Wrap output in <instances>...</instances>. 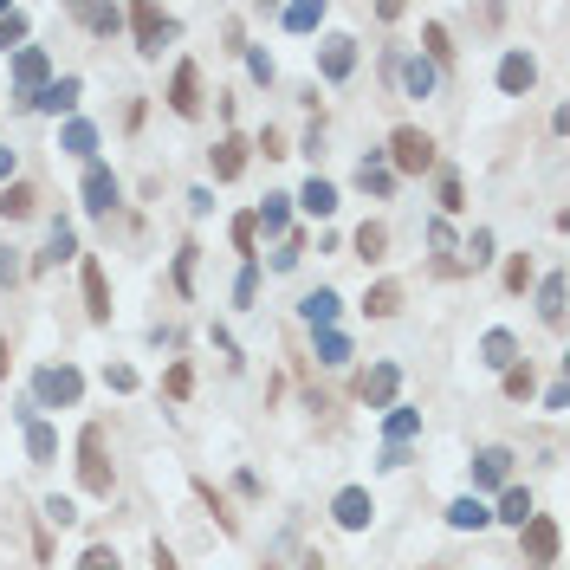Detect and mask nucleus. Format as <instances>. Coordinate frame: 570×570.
Segmentation results:
<instances>
[{
    "instance_id": "f257e3e1",
    "label": "nucleus",
    "mask_w": 570,
    "mask_h": 570,
    "mask_svg": "<svg viewBox=\"0 0 570 570\" xmlns=\"http://www.w3.org/2000/svg\"><path fill=\"white\" fill-rule=\"evenodd\" d=\"M78 486H85L91 499H111V460H104V428L98 422L78 434Z\"/></svg>"
},
{
    "instance_id": "f03ea898",
    "label": "nucleus",
    "mask_w": 570,
    "mask_h": 570,
    "mask_svg": "<svg viewBox=\"0 0 570 570\" xmlns=\"http://www.w3.org/2000/svg\"><path fill=\"white\" fill-rule=\"evenodd\" d=\"M389 162H396L389 175H428L434 169V137L415 130V124H402L396 137H389Z\"/></svg>"
},
{
    "instance_id": "7ed1b4c3",
    "label": "nucleus",
    "mask_w": 570,
    "mask_h": 570,
    "mask_svg": "<svg viewBox=\"0 0 570 570\" xmlns=\"http://www.w3.org/2000/svg\"><path fill=\"white\" fill-rule=\"evenodd\" d=\"M519 538H525V564H532V570H551V564H558L564 532H558V519H551V512H532V519L519 525Z\"/></svg>"
},
{
    "instance_id": "20e7f679",
    "label": "nucleus",
    "mask_w": 570,
    "mask_h": 570,
    "mask_svg": "<svg viewBox=\"0 0 570 570\" xmlns=\"http://www.w3.org/2000/svg\"><path fill=\"white\" fill-rule=\"evenodd\" d=\"M33 396H39V409H46V402L52 409H72V402L85 396V376H78L72 363H46V370L33 376Z\"/></svg>"
},
{
    "instance_id": "39448f33",
    "label": "nucleus",
    "mask_w": 570,
    "mask_h": 570,
    "mask_svg": "<svg viewBox=\"0 0 570 570\" xmlns=\"http://www.w3.org/2000/svg\"><path fill=\"white\" fill-rule=\"evenodd\" d=\"M46 85H52V59H46L39 46H20V52H13V91H20V98L33 104Z\"/></svg>"
},
{
    "instance_id": "423d86ee",
    "label": "nucleus",
    "mask_w": 570,
    "mask_h": 570,
    "mask_svg": "<svg viewBox=\"0 0 570 570\" xmlns=\"http://www.w3.org/2000/svg\"><path fill=\"white\" fill-rule=\"evenodd\" d=\"M350 72H357V39L331 33V39L318 46V78H324V85H344Z\"/></svg>"
},
{
    "instance_id": "0eeeda50",
    "label": "nucleus",
    "mask_w": 570,
    "mask_h": 570,
    "mask_svg": "<svg viewBox=\"0 0 570 570\" xmlns=\"http://www.w3.org/2000/svg\"><path fill=\"white\" fill-rule=\"evenodd\" d=\"M493 486H512V447H480L473 454V499L493 493Z\"/></svg>"
},
{
    "instance_id": "6e6552de",
    "label": "nucleus",
    "mask_w": 570,
    "mask_h": 570,
    "mask_svg": "<svg viewBox=\"0 0 570 570\" xmlns=\"http://www.w3.org/2000/svg\"><path fill=\"white\" fill-rule=\"evenodd\" d=\"M117 201H124V182L104 162H85V214H111Z\"/></svg>"
},
{
    "instance_id": "1a4fd4ad",
    "label": "nucleus",
    "mask_w": 570,
    "mask_h": 570,
    "mask_svg": "<svg viewBox=\"0 0 570 570\" xmlns=\"http://www.w3.org/2000/svg\"><path fill=\"white\" fill-rule=\"evenodd\" d=\"M169 111H175V117H201V65H195V59L175 65V78H169Z\"/></svg>"
},
{
    "instance_id": "9d476101",
    "label": "nucleus",
    "mask_w": 570,
    "mask_h": 570,
    "mask_svg": "<svg viewBox=\"0 0 570 570\" xmlns=\"http://www.w3.org/2000/svg\"><path fill=\"white\" fill-rule=\"evenodd\" d=\"M124 20L137 26V52H143V59H156V52H162V39L175 33V20H169V13H156V7H130Z\"/></svg>"
},
{
    "instance_id": "9b49d317",
    "label": "nucleus",
    "mask_w": 570,
    "mask_h": 570,
    "mask_svg": "<svg viewBox=\"0 0 570 570\" xmlns=\"http://www.w3.org/2000/svg\"><path fill=\"white\" fill-rule=\"evenodd\" d=\"M331 519H337V525H344V532H363V525H370V519H376V499H370V493H363V486H344V493H337V499H331Z\"/></svg>"
},
{
    "instance_id": "f8f14e48",
    "label": "nucleus",
    "mask_w": 570,
    "mask_h": 570,
    "mask_svg": "<svg viewBox=\"0 0 570 570\" xmlns=\"http://www.w3.org/2000/svg\"><path fill=\"white\" fill-rule=\"evenodd\" d=\"M78 279H85V311H91V324H111V279H104V266L85 260V266H78Z\"/></svg>"
},
{
    "instance_id": "ddd939ff",
    "label": "nucleus",
    "mask_w": 570,
    "mask_h": 570,
    "mask_svg": "<svg viewBox=\"0 0 570 570\" xmlns=\"http://www.w3.org/2000/svg\"><path fill=\"white\" fill-rule=\"evenodd\" d=\"M532 85H538V59L532 52H506V59H499V91L519 98V91H532Z\"/></svg>"
},
{
    "instance_id": "4468645a",
    "label": "nucleus",
    "mask_w": 570,
    "mask_h": 570,
    "mask_svg": "<svg viewBox=\"0 0 570 570\" xmlns=\"http://www.w3.org/2000/svg\"><path fill=\"white\" fill-rule=\"evenodd\" d=\"M396 389H402L396 363H376V370L363 376V402H370V409H396Z\"/></svg>"
},
{
    "instance_id": "2eb2a0df",
    "label": "nucleus",
    "mask_w": 570,
    "mask_h": 570,
    "mask_svg": "<svg viewBox=\"0 0 570 570\" xmlns=\"http://www.w3.org/2000/svg\"><path fill=\"white\" fill-rule=\"evenodd\" d=\"M298 311H305V324H318V331H337V311H344V298H337L331 285H318V292L298 298Z\"/></svg>"
},
{
    "instance_id": "dca6fc26",
    "label": "nucleus",
    "mask_w": 570,
    "mask_h": 570,
    "mask_svg": "<svg viewBox=\"0 0 570 570\" xmlns=\"http://www.w3.org/2000/svg\"><path fill=\"white\" fill-rule=\"evenodd\" d=\"M357 188H363V195H396V175H389L383 149H370V156L357 162Z\"/></svg>"
},
{
    "instance_id": "f3484780",
    "label": "nucleus",
    "mask_w": 570,
    "mask_h": 570,
    "mask_svg": "<svg viewBox=\"0 0 570 570\" xmlns=\"http://www.w3.org/2000/svg\"><path fill=\"white\" fill-rule=\"evenodd\" d=\"M480 363L486 370H512V363H519V337L512 331H486L480 337Z\"/></svg>"
},
{
    "instance_id": "a211bd4d",
    "label": "nucleus",
    "mask_w": 570,
    "mask_h": 570,
    "mask_svg": "<svg viewBox=\"0 0 570 570\" xmlns=\"http://www.w3.org/2000/svg\"><path fill=\"white\" fill-rule=\"evenodd\" d=\"M78 253V234L65 221H52V240H46V253H33V273H46V266H59V260H72Z\"/></svg>"
},
{
    "instance_id": "6ab92c4d",
    "label": "nucleus",
    "mask_w": 570,
    "mask_h": 570,
    "mask_svg": "<svg viewBox=\"0 0 570 570\" xmlns=\"http://www.w3.org/2000/svg\"><path fill=\"white\" fill-rule=\"evenodd\" d=\"M447 525H454V532H480V525H493V512H486V499H454V506H447Z\"/></svg>"
},
{
    "instance_id": "aec40b11",
    "label": "nucleus",
    "mask_w": 570,
    "mask_h": 570,
    "mask_svg": "<svg viewBox=\"0 0 570 570\" xmlns=\"http://www.w3.org/2000/svg\"><path fill=\"white\" fill-rule=\"evenodd\" d=\"M240 169H247V143H240V137H221V143H214V182H234Z\"/></svg>"
},
{
    "instance_id": "412c9836",
    "label": "nucleus",
    "mask_w": 570,
    "mask_h": 570,
    "mask_svg": "<svg viewBox=\"0 0 570 570\" xmlns=\"http://www.w3.org/2000/svg\"><path fill=\"white\" fill-rule=\"evenodd\" d=\"M363 311H370V318H396V311H402V285L396 279H376L370 292H363Z\"/></svg>"
},
{
    "instance_id": "4be33fe9",
    "label": "nucleus",
    "mask_w": 570,
    "mask_h": 570,
    "mask_svg": "<svg viewBox=\"0 0 570 570\" xmlns=\"http://www.w3.org/2000/svg\"><path fill=\"white\" fill-rule=\"evenodd\" d=\"M298 208H305V214H318V221H324V214H337V188L324 182V175H311V182L298 188Z\"/></svg>"
},
{
    "instance_id": "5701e85b",
    "label": "nucleus",
    "mask_w": 570,
    "mask_h": 570,
    "mask_svg": "<svg viewBox=\"0 0 570 570\" xmlns=\"http://www.w3.org/2000/svg\"><path fill=\"white\" fill-rule=\"evenodd\" d=\"M33 104H39V111H78V78H72V72H65V78H52V85L39 91Z\"/></svg>"
},
{
    "instance_id": "b1692460",
    "label": "nucleus",
    "mask_w": 570,
    "mask_h": 570,
    "mask_svg": "<svg viewBox=\"0 0 570 570\" xmlns=\"http://www.w3.org/2000/svg\"><path fill=\"white\" fill-rule=\"evenodd\" d=\"M26 454H33L39 467H46V460L59 454V428H52V422H39V415H33V422H26Z\"/></svg>"
},
{
    "instance_id": "393cba45",
    "label": "nucleus",
    "mask_w": 570,
    "mask_h": 570,
    "mask_svg": "<svg viewBox=\"0 0 570 570\" xmlns=\"http://www.w3.org/2000/svg\"><path fill=\"white\" fill-rule=\"evenodd\" d=\"M59 149H65V156H85V162H91V149H98V130H91L85 117H72V124L59 130Z\"/></svg>"
},
{
    "instance_id": "a878e982",
    "label": "nucleus",
    "mask_w": 570,
    "mask_h": 570,
    "mask_svg": "<svg viewBox=\"0 0 570 570\" xmlns=\"http://www.w3.org/2000/svg\"><path fill=\"white\" fill-rule=\"evenodd\" d=\"M383 434H389V447H409L415 434H422V415H415V409H389L383 415Z\"/></svg>"
},
{
    "instance_id": "bb28decb",
    "label": "nucleus",
    "mask_w": 570,
    "mask_h": 570,
    "mask_svg": "<svg viewBox=\"0 0 570 570\" xmlns=\"http://www.w3.org/2000/svg\"><path fill=\"white\" fill-rule=\"evenodd\" d=\"M532 493H525V486H506V493H499V512H493V519H506V525H525V519H532Z\"/></svg>"
},
{
    "instance_id": "cd10ccee",
    "label": "nucleus",
    "mask_w": 570,
    "mask_h": 570,
    "mask_svg": "<svg viewBox=\"0 0 570 570\" xmlns=\"http://www.w3.org/2000/svg\"><path fill=\"white\" fill-rule=\"evenodd\" d=\"M33 208H39V195H33L26 182H7V188H0V214H7V221H26Z\"/></svg>"
},
{
    "instance_id": "c85d7f7f",
    "label": "nucleus",
    "mask_w": 570,
    "mask_h": 570,
    "mask_svg": "<svg viewBox=\"0 0 570 570\" xmlns=\"http://www.w3.org/2000/svg\"><path fill=\"white\" fill-rule=\"evenodd\" d=\"M538 318H545V324H564V273H551L545 285H538Z\"/></svg>"
},
{
    "instance_id": "c756f323",
    "label": "nucleus",
    "mask_w": 570,
    "mask_h": 570,
    "mask_svg": "<svg viewBox=\"0 0 570 570\" xmlns=\"http://www.w3.org/2000/svg\"><path fill=\"white\" fill-rule=\"evenodd\" d=\"M285 201H292V195H266L260 214H253V227H266V234H285V227H292V208H285Z\"/></svg>"
},
{
    "instance_id": "7c9ffc66",
    "label": "nucleus",
    "mask_w": 570,
    "mask_h": 570,
    "mask_svg": "<svg viewBox=\"0 0 570 570\" xmlns=\"http://www.w3.org/2000/svg\"><path fill=\"white\" fill-rule=\"evenodd\" d=\"M396 72H402V85H409V98H428L434 91V65L428 59H396Z\"/></svg>"
},
{
    "instance_id": "2f4dec72",
    "label": "nucleus",
    "mask_w": 570,
    "mask_h": 570,
    "mask_svg": "<svg viewBox=\"0 0 570 570\" xmlns=\"http://www.w3.org/2000/svg\"><path fill=\"white\" fill-rule=\"evenodd\" d=\"M383 247H389V227H383V221H363V227H357V260H363V266L383 260Z\"/></svg>"
},
{
    "instance_id": "473e14b6",
    "label": "nucleus",
    "mask_w": 570,
    "mask_h": 570,
    "mask_svg": "<svg viewBox=\"0 0 570 570\" xmlns=\"http://www.w3.org/2000/svg\"><path fill=\"white\" fill-rule=\"evenodd\" d=\"M318 20H324V0H318V7H285L279 13L285 33H318Z\"/></svg>"
},
{
    "instance_id": "72a5a7b5",
    "label": "nucleus",
    "mask_w": 570,
    "mask_h": 570,
    "mask_svg": "<svg viewBox=\"0 0 570 570\" xmlns=\"http://www.w3.org/2000/svg\"><path fill=\"white\" fill-rule=\"evenodd\" d=\"M318 363H350V337L344 331H318Z\"/></svg>"
},
{
    "instance_id": "f704fd0d",
    "label": "nucleus",
    "mask_w": 570,
    "mask_h": 570,
    "mask_svg": "<svg viewBox=\"0 0 570 570\" xmlns=\"http://www.w3.org/2000/svg\"><path fill=\"white\" fill-rule=\"evenodd\" d=\"M78 20H85L91 33H117V26H124V13H117V7H78Z\"/></svg>"
},
{
    "instance_id": "c9c22d12",
    "label": "nucleus",
    "mask_w": 570,
    "mask_h": 570,
    "mask_svg": "<svg viewBox=\"0 0 570 570\" xmlns=\"http://www.w3.org/2000/svg\"><path fill=\"white\" fill-rule=\"evenodd\" d=\"M532 389H538L532 363H512V370H506V396H512V402H525V396H532Z\"/></svg>"
},
{
    "instance_id": "e433bc0d",
    "label": "nucleus",
    "mask_w": 570,
    "mask_h": 570,
    "mask_svg": "<svg viewBox=\"0 0 570 570\" xmlns=\"http://www.w3.org/2000/svg\"><path fill=\"white\" fill-rule=\"evenodd\" d=\"M195 493H201V506H208V512H214V519H221V532H234V512H227V499H221V493H214V486H208V480H195Z\"/></svg>"
},
{
    "instance_id": "4c0bfd02",
    "label": "nucleus",
    "mask_w": 570,
    "mask_h": 570,
    "mask_svg": "<svg viewBox=\"0 0 570 570\" xmlns=\"http://www.w3.org/2000/svg\"><path fill=\"white\" fill-rule=\"evenodd\" d=\"M20 39H26V13H20V7H7V13H0V52L20 46Z\"/></svg>"
},
{
    "instance_id": "58836bf2",
    "label": "nucleus",
    "mask_w": 570,
    "mask_h": 570,
    "mask_svg": "<svg viewBox=\"0 0 570 570\" xmlns=\"http://www.w3.org/2000/svg\"><path fill=\"white\" fill-rule=\"evenodd\" d=\"M253 298H260V260L240 266V279H234V305H253Z\"/></svg>"
},
{
    "instance_id": "ea45409f",
    "label": "nucleus",
    "mask_w": 570,
    "mask_h": 570,
    "mask_svg": "<svg viewBox=\"0 0 570 570\" xmlns=\"http://www.w3.org/2000/svg\"><path fill=\"white\" fill-rule=\"evenodd\" d=\"M460 208H467V188H460V175L447 169L441 175V214H460Z\"/></svg>"
},
{
    "instance_id": "a19ab883",
    "label": "nucleus",
    "mask_w": 570,
    "mask_h": 570,
    "mask_svg": "<svg viewBox=\"0 0 570 570\" xmlns=\"http://www.w3.org/2000/svg\"><path fill=\"white\" fill-rule=\"evenodd\" d=\"M234 247L247 253V266H253V247H260V227H253V214H234Z\"/></svg>"
},
{
    "instance_id": "79ce46f5",
    "label": "nucleus",
    "mask_w": 570,
    "mask_h": 570,
    "mask_svg": "<svg viewBox=\"0 0 570 570\" xmlns=\"http://www.w3.org/2000/svg\"><path fill=\"white\" fill-rule=\"evenodd\" d=\"M428 65H447V59H454V39H447V26H428Z\"/></svg>"
},
{
    "instance_id": "37998d69",
    "label": "nucleus",
    "mask_w": 570,
    "mask_h": 570,
    "mask_svg": "<svg viewBox=\"0 0 570 570\" xmlns=\"http://www.w3.org/2000/svg\"><path fill=\"white\" fill-rule=\"evenodd\" d=\"M195 253H201V247H182V253H175V292H195Z\"/></svg>"
},
{
    "instance_id": "c03bdc74",
    "label": "nucleus",
    "mask_w": 570,
    "mask_h": 570,
    "mask_svg": "<svg viewBox=\"0 0 570 570\" xmlns=\"http://www.w3.org/2000/svg\"><path fill=\"white\" fill-rule=\"evenodd\" d=\"M162 389H169V402H182L188 389H195V370H188V363H175V370L162 376Z\"/></svg>"
},
{
    "instance_id": "a18cd8bd",
    "label": "nucleus",
    "mask_w": 570,
    "mask_h": 570,
    "mask_svg": "<svg viewBox=\"0 0 570 570\" xmlns=\"http://www.w3.org/2000/svg\"><path fill=\"white\" fill-rule=\"evenodd\" d=\"M525 285H532V260L512 253V260H506V292H525Z\"/></svg>"
},
{
    "instance_id": "49530a36",
    "label": "nucleus",
    "mask_w": 570,
    "mask_h": 570,
    "mask_svg": "<svg viewBox=\"0 0 570 570\" xmlns=\"http://www.w3.org/2000/svg\"><path fill=\"white\" fill-rule=\"evenodd\" d=\"M78 570H124V564H117V551H111V545H91L85 558H78Z\"/></svg>"
},
{
    "instance_id": "de8ad7c7",
    "label": "nucleus",
    "mask_w": 570,
    "mask_h": 570,
    "mask_svg": "<svg viewBox=\"0 0 570 570\" xmlns=\"http://www.w3.org/2000/svg\"><path fill=\"white\" fill-rule=\"evenodd\" d=\"M104 383H111L117 396H130V389H137V370H130V363H111V370H104Z\"/></svg>"
},
{
    "instance_id": "09e8293b",
    "label": "nucleus",
    "mask_w": 570,
    "mask_h": 570,
    "mask_svg": "<svg viewBox=\"0 0 570 570\" xmlns=\"http://www.w3.org/2000/svg\"><path fill=\"white\" fill-rule=\"evenodd\" d=\"M467 253H473V266H486V260H493V234H486V227H473Z\"/></svg>"
},
{
    "instance_id": "8fccbe9b",
    "label": "nucleus",
    "mask_w": 570,
    "mask_h": 570,
    "mask_svg": "<svg viewBox=\"0 0 570 570\" xmlns=\"http://www.w3.org/2000/svg\"><path fill=\"white\" fill-rule=\"evenodd\" d=\"M247 72H253V78H260V85H273V59H266V52H260V46H247Z\"/></svg>"
},
{
    "instance_id": "3c124183",
    "label": "nucleus",
    "mask_w": 570,
    "mask_h": 570,
    "mask_svg": "<svg viewBox=\"0 0 570 570\" xmlns=\"http://www.w3.org/2000/svg\"><path fill=\"white\" fill-rule=\"evenodd\" d=\"M20 273H26V266H20V253H13V247H0V285H20Z\"/></svg>"
},
{
    "instance_id": "603ef678",
    "label": "nucleus",
    "mask_w": 570,
    "mask_h": 570,
    "mask_svg": "<svg viewBox=\"0 0 570 570\" xmlns=\"http://www.w3.org/2000/svg\"><path fill=\"white\" fill-rule=\"evenodd\" d=\"M46 519H52V525H72L78 506H72V499H46Z\"/></svg>"
},
{
    "instance_id": "864d4df0",
    "label": "nucleus",
    "mask_w": 570,
    "mask_h": 570,
    "mask_svg": "<svg viewBox=\"0 0 570 570\" xmlns=\"http://www.w3.org/2000/svg\"><path fill=\"white\" fill-rule=\"evenodd\" d=\"M428 240H434L441 253H454V227H447V221H428Z\"/></svg>"
},
{
    "instance_id": "5fc2aeb1",
    "label": "nucleus",
    "mask_w": 570,
    "mask_h": 570,
    "mask_svg": "<svg viewBox=\"0 0 570 570\" xmlns=\"http://www.w3.org/2000/svg\"><path fill=\"white\" fill-rule=\"evenodd\" d=\"M149 564H156V570H175V558H169V551H162V538H156V545H149Z\"/></svg>"
},
{
    "instance_id": "6e6d98bb",
    "label": "nucleus",
    "mask_w": 570,
    "mask_h": 570,
    "mask_svg": "<svg viewBox=\"0 0 570 570\" xmlns=\"http://www.w3.org/2000/svg\"><path fill=\"white\" fill-rule=\"evenodd\" d=\"M7 175H13V149H0V182H7Z\"/></svg>"
},
{
    "instance_id": "4d7b16f0",
    "label": "nucleus",
    "mask_w": 570,
    "mask_h": 570,
    "mask_svg": "<svg viewBox=\"0 0 570 570\" xmlns=\"http://www.w3.org/2000/svg\"><path fill=\"white\" fill-rule=\"evenodd\" d=\"M266 570H273V564H266Z\"/></svg>"
}]
</instances>
